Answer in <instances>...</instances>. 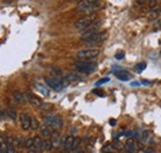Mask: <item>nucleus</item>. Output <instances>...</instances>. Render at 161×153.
<instances>
[{
    "mask_svg": "<svg viewBox=\"0 0 161 153\" xmlns=\"http://www.w3.org/2000/svg\"><path fill=\"white\" fill-rule=\"evenodd\" d=\"M42 119L43 121L46 122L47 126L55 129V130H58L62 127L63 125V120L58 114H53V113H45L42 114Z\"/></svg>",
    "mask_w": 161,
    "mask_h": 153,
    "instance_id": "f257e3e1",
    "label": "nucleus"
},
{
    "mask_svg": "<svg viewBox=\"0 0 161 153\" xmlns=\"http://www.w3.org/2000/svg\"><path fill=\"white\" fill-rule=\"evenodd\" d=\"M98 8H99L98 0H80V3L77 4L76 11L89 14V13H93L94 10H97Z\"/></svg>",
    "mask_w": 161,
    "mask_h": 153,
    "instance_id": "f03ea898",
    "label": "nucleus"
},
{
    "mask_svg": "<svg viewBox=\"0 0 161 153\" xmlns=\"http://www.w3.org/2000/svg\"><path fill=\"white\" fill-rule=\"evenodd\" d=\"M75 68L80 73L88 74L97 69V63L94 61H77L75 63Z\"/></svg>",
    "mask_w": 161,
    "mask_h": 153,
    "instance_id": "7ed1b4c3",
    "label": "nucleus"
},
{
    "mask_svg": "<svg viewBox=\"0 0 161 153\" xmlns=\"http://www.w3.org/2000/svg\"><path fill=\"white\" fill-rule=\"evenodd\" d=\"M105 37H107V32L105 31H97L94 34L80 36V41L83 43H86V45H97V43L102 42Z\"/></svg>",
    "mask_w": 161,
    "mask_h": 153,
    "instance_id": "20e7f679",
    "label": "nucleus"
},
{
    "mask_svg": "<svg viewBox=\"0 0 161 153\" xmlns=\"http://www.w3.org/2000/svg\"><path fill=\"white\" fill-rule=\"evenodd\" d=\"M99 50L98 48H83L77 52L78 61H93L98 57Z\"/></svg>",
    "mask_w": 161,
    "mask_h": 153,
    "instance_id": "39448f33",
    "label": "nucleus"
},
{
    "mask_svg": "<svg viewBox=\"0 0 161 153\" xmlns=\"http://www.w3.org/2000/svg\"><path fill=\"white\" fill-rule=\"evenodd\" d=\"M96 19H97V16H96L94 14H88V15L80 18V20H77V21L75 22V27L80 31V30L86 29L87 26H89L91 24H93V22L96 21Z\"/></svg>",
    "mask_w": 161,
    "mask_h": 153,
    "instance_id": "423d86ee",
    "label": "nucleus"
},
{
    "mask_svg": "<svg viewBox=\"0 0 161 153\" xmlns=\"http://www.w3.org/2000/svg\"><path fill=\"white\" fill-rule=\"evenodd\" d=\"M45 83H46V85L48 88H51V89H53L56 92H60L61 89L63 88V85L61 84V82L58 79H56L55 76H46L45 78Z\"/></svg>",
    "mask_w": 161,
    "mask_h": 153,
    "instance_id": "0eeeda50",
    "label": "nucleus"
},
{
    "mask_svg": "<svg viewBox=\"0 0 161 153\" xmlns=\"http://www.w3.org/2000/svg\"><path fill=\"white\" fill-rule=\"evenodd\" d=\"M99 27H101V21H94L93 24H91V25H89V26H87L86 29L80 30V35H82V36H84V35L94 34V32H97V31L99 30Z\"/></svg>",
    "mask_w": 161,
    "mask_h": 153,
    "instance_id": "6e6552de",
    "label": "nucleus"
},
{
    "mask_svg": "<svg viewBox=\"0 0 161 153\" xmlns=\"http://www.w3.org/2000/svg\"><path fill=\"white\" fill-rule=\"evenodd\" d=\"M20 125L22 130H29L31 126V117L27 113H21L20 114Z\"/></svg>",
    "mask_w": 161,
    "mask_h": 153,
    "instance_id": "1a4fd4ad",
    "label": "nucleus"
},
{
    "mask_svg": "<svg viewBox=\"0 0 161 153\" xmlns=\"http://www.w3.org/2000/svg\"><path fill=\"white\" fill-rule=\"evenodd\" d=\"M64 78L69 82V83H72V82H80V80H83V73H80V72H71V73H67V74H64Z\"/></svg>",
    "mask_w": 161,
    "mask_h": 153,
    "instance_id": "9d476101",
    "label": "nucleus"
},
{
    "mask_svg": "<svg viewBox=\"0 0 161 153\" xmlns=\"http://www.w3.org/2000/svg\"><path fill=\"white\" fill-rule=\"evenodd\" d=\"M25 95H26V100H27L31 105H34V106H39V108L41 106L42 101H41V99H39L37 96H35L34 94H31V93H25Z\"/></svg>",
    "mask_w": 161,
    "mask_h": 153,
    "instance_id": "9b49d317",
    "label": "nucleus"
},
{
    "mask_svg": "<svg viewBox=\"0 0 161 153\" xmlns=\"http://www.w3.org/2000/svg\"><path fill=\"white\" fill-rule=\"evenodd\" d=\"M73 143H75V137H73L72 135H69V136H67V137L63 140V148H64L66 151H69V150L73 148Z\"/></svg>",
    "mask_w": 161,
    "mask_h": 153,
    "instance_id": "f8f14e48",
    "label": "nucleus"
},
{
    "mask_svg": "<svg viewBox=\"0 0 161 153\" xmlns=\"http://www.w3.org/2000/svg\"><path fill=\"white\" fill-rule=\"evenodd\" d=\"M13 98H14V101H15V103H19V104H22V103L27 101V100H26V95H25L24 93L19 92V90H15V92L13 93Z\"/></svg>",
    "mask_w": 161,
    "mask_h": 153,
    "instance_id": "ddd939ff",
    "label": "nucleus"
},
{
    "mask_svg": "<svg viewBox=\"0 0 161 153\" xmlns=\"http://www.w3.org/2000/svg\"><path fill=\"white\" fill-rule=\"evenodd\" d=\"M115 76L117 79L123 80V82H126V80H130L131 79V74L126 71H119V72H115Z\"/></svg>",
    "mask_w": 161,
    "mask_h": 153,
    "instance_id": "4468645a",
    "label": "nucleus"
},
{
    "mask_svg": "<svg viewBox=\"0 0 161 153\" xmlns=\"http://www.w3.org/2000/svg\"><path fill=\"white\" fill-rule=\"evenodd\" d=\"M40 132H41V135H42L43 137H51V136L53 135L52 127L47 126L46 124H45V125H42V126H40Z\"/></svg>",
    "mask_w": 161,
    "mask_h": 153,
    "instance_id": "2eb2a0df",
    "label": "nucleus"
},
{
    "mask_svg": "<svg viewBox=\"0 0 161 153\" xmlns=\"http://www.w3.org/2000/svg\"><path fill=\"white\" fill-rule=\"evenodd\" d=\"M6 142H8L6 153H16V148H15V146H14V137L8 136V137H6Z\"/></svg>",
    "mask_w": 161,
    "mask_h": 153,
    "instance_id": "dca6fc26",
    "label": "nucleus"
},
{
    "mask_svg": "<svg viewBox=\"0 0 161 153\" xmlns=\"http://www.w3.org/2000/svg\"><path fill=\"white\" fill-rule=\"evenodd\" d=\"M124 150H125V153H135L136 146H135L134 141H131V140L126 141V143L124 145Z\"/></svg>",
    "mask_w": 161,
    "mask_h": 153,
    "instance_id": "f3484780",
    "label": "nucleus"
},
{
    "mask_svg": "<svg viewBox=\"0 0 161 153\" xmlns=\"http://www.w3.org/2000/svg\"><path fill=\"white\" fill-rule=\"evenodd\" d=\"M34 87H35V89L40 93V94H42V95H48V89H47V87L45 85V84H40V83H35L34 84Z\"/></svg>",
    "mask_w": 161,
    "mask_h": 153,
    "instance_id": "a211bd4d",
    "label": "nucleus"
},
{
    "mask_svg": "<svg viewBox=\"0 0 161 153\" xmlns=\"http://www.w3.org/2000/svg\"><path fill=\"white\" fill-rule=\"evenodd\" d=\"M14 146L16 150H20L25 146V140H22L21 137H14Z\"/></svg>",
    "mask_w": 161,
    "mask_h": 153,
    "instance_id": "6ab92c4d",
    "label": "nucleus"
},
{
    "mask_svg": "<svg viewBox=\"0 0 161 153\" xmlns=\"http://www.w3.org/2000/svg\"><path fill=\"white\" fill-rule=\"evenodd\" d=\"M6 147H8V142H6V137L0 135V151L3 153H6Z\"/></svg>",
    "mask_w": 161,
    "mask_h": 153,
    "instance_id": "aec40b11",
    "label": "nucleus"
},
{
    "mask_svg": "<svg viewBox=\"0 0 161 153\" xmlns=\"http://www.w3.org/2000/svg\"><path fill=\"white\" fill-rule=\"evenodd\" d=\"M52 146H53V143L51 140H43L42 141V151H51Z\"/></svg>",
    "mask_w": 161,
    "mask_h": 153,
    "instance_id": "412c9836",
    "label": "nucleus"
},
{
    "mask_svg": "<svg viewBox=\"0 0 161 153\" xmlns=\"http://www.w3.org/2000/svg\"><path fill=\"white\" fill-rule=\"evenodd\" d=\"M32 138H34V147H36V148H39V150L42 151V140L39 136H35Z\"/></svg>",
    "mask_w": 161,
    "mask_h": 153,
    "instance_id": "4be33fe9",
    "label": "nucleus"
},
{
    "mask_svg": "<svg viewBox=\"0 0 161 153\" xmlns=\"http://www.w3.org/2000/svg\"><path fill=\"white\" fill-rule=\"evenodd\" d=\"M6 116L9 117V119H11V120H16V117H18V115H16V111L15 110H13V109H9L8 111H6Z\"/></svg>",
    "mask_w": 161,
    "mask_h": 153,
    "instance_id": "5701e85b",
    "label": "nucleus"
},
{
    "mask_svg": "<svg viewBox=\"0 0 161 153\" xmlns=\"http://www.w3.org/2000/svg\"><path fill=\"white\" fill-rule=\"evenodd\" d=\"M40 127V122H39V120L37 119H31V126H30V129H32V130H37Z\"/></svg>",
    "mask_w": 161,
    "mask_h": 153,
    "instance_id": "b1692460",
    "label": "nucleus"
},
{
    "mask_svg": "<svg viewBox=\"0 0 161 153\" xmlns=\"http://www.w3.org/2000/svg\"><path fill=\"white\" fill-rule=\"evenodd\" d=\"M32 146H34V138H32V137L26 138V140H25V147H26V148H30V147H32Z\"/></svg>",
    "mask_w": 161,
    "mask_h": 153,
    "instance_id": "393cba45",
    "label": "nucleus"
},
{
    "mask_svg": "<svg viewBox=\"0 0 161 153\" xmlns=\"http://www.w3.org/2000/svg\"><path fill=\"white\" fill-rule=\"evenodd\" d=\"M145 68H146V63H139V64H136V66H135V71H136V72H139V73H141Z\"/></svg>",
    "mask_w": 161,
    "mask_h": 153,
    "instance_id": "a878e982",
    "label": "nucleus"
},
{
    "mask_svg": "<svg viewBox=\"0 0 161 153\" xmlns=\"http://www.w3.org/2000/svg\"><path fill=\"white\" fill-rule=\"evenodd\" d=\"M149 136H150V132H149V131H144V132L141 134V141H142V142H146V141L149 140Z\"/></svg>",
    "mask_w": 161,
    "mask_h": 153,
    "instance_id": "bb28decb",
    "label": "nucleus"
},
{
    "mask_svg": "<svg viewBox=\"0 0 161 153\" xmlns=\"http://www.w3.org/2000/svg\"><path fill=\"white\" fill-rule=\"evenodd\" d=\"M27 153H42V151L41 150H39V148H36V147H30V148H27Z\"/></svg>",
    "mask_w": 161,
    "mask_h": 153,
    "instance_id": "cd10ccee",
    "label": "nucleus"
},
{
    "mask_svg": "<svg viewBox=\"0 0 161 153\" xmlns=\"http://www.w3.org/2000/svg\"><path fill=\"white\" fill-rule=\"evenodd\" d=\"M159 18V13L156 11H150V15H149V19L150 20H155Z\"/></svg>",
    "mask_w": 161,
    "mask_h": 153,
    "instance_id": "c85d7f7f",
    "label": "nucleus"
},
{
    "mask_svg": "<svg viewBox=\"0 0 161 153\" xmlns=\"http://www.w3.org/2000/svg\"><path fill=\"white\" fill-rule=\"evenodd\" d=\"M109 82V78H103V79H101V80H98L97 83H96V85L97 87H99V85H102V84H104V83H108Z\"/></svg>",
    "mask_w": 161,
    "mask_h": 153,
    "instance_id": "c756f323",
    "label": "nucleus"
},
{
    "mask_svg": "<svg viewBox=\"0 0 161 153\" xmlns=\"http://www.w3.org/2000/svg\"><path fill=\"white\" fill-rule=\"evenodd\" d=\"M124 58V52H117L115 53V59H123Z\"/></svg>",
    "mask_w": 161,
    "mask_h": 153,
    "instance_id": "7c9ffc66",
    "label": "nucleus"
},
{
    "mask_svg": "<svg viewBox=\"0 0 161 153\" xmlns=\"http://www.w3.org/2000/svg\"><path fill=\"white\" fill-rule=\"evenodd\" d=\"M93 94L99 95V96H103V92H102L101 89H94V90H93Z\"/></svg>",
    "mask_w": 161,
    "mask_h": 153,
    "instance_id": "2f4dec72",
    "label": "nucleus"
},
{
    "mask_svg": "<svg viewBox=\"0 0 161 153\" xmlns=\"http://www.w3.org/2000/svg\"><path fill=\"white\" fill-rule=\"evenodd\" d=\"M5 116H6V111H4V110L0 109V120H3Z\"/></svg>",
    "mask_w": 161,
    "mask_h": 153,
    "instance_id": "473e14b6",
    "label": "nucleus"
},
{
    "mask_svg": "<svg viewBox=\"0 0 161 153\" xmlns=\"http://www.w3.org/2000/svg\"><path fill=\"white\" fill-rule=\"evenodd\" d=\"M130 85H131V87H139V85H140V82H131Z\"/></svg>",
    "mask_w": 161,
    "mask_h": 153,
    "instance_id": "72a5a7b5",
    "label": "nucleus"
},
{
    "mask_svg": "<svg viewBox=\"0 0 161 153\" xmlns=\"http://www.w3.org/2000/svg\"><path fill=\"white\" fill-rule=\"evenodd\" d=\"M146 1H147V0H136V4H139V5H144Z\"/></svg>",
    "mask_w": 161,
    "mask_h": 153,
    "instance_id": "f704fd0d",
    "label": "nucleus"
},
{
    "mask_svg": "<svg viewBox=\"0 0 161 153\" xmlns=\"http://www.w3.org/2000/svg\"><path fill=\"white\" fill-rule=\"evenodd\" d=\"M119 143H120V142H117V143H114V145H113V146H114V147H115V148H121V147H123V146H121V145H119Z\"/></svg>",
    "mask_w": 161,
    "mask_h": 153,
    "instance_id": "c9c22d12",
    "label": "nucleus"
},
{
    "mask_svg": "<svg viewBox=\"0 0 161 153\" xmlns=\"http://www.w3.org/2000/svg\"><path fill=\"white\" fill-rule=\"evenodd\" d=\"M109 122H110V125H112V126H114V125H115V122H117V121H115V120H114V119H110V121H109Z\"/></svg>",
    "mask_w": 161,
    "mask_h": 153,
    "instance_id": "e433bc0d",
    "label": "nucleus"
},
{
    "mask_svg": "<svg viewBox=\"0 0 161 153\" xmlns=\"http://www.w3.org/2000/svg\"><path fill=\"white\" fill-rule=\"evenodd\" d=\"M141 83H144V85H149V80H141Z\"/></svg>",
    "mask_w": 161,
    "mask_h": 153,
    "instance_id": "4c0bfd02",
    "label": "nucleus"
},
{
    "mask_svg": "<svg viewBox=\"0 0 161 153\" xmlns=\"http://www.w3.org/2000/svg\"><path fill=\"white\" fill-rule=\"evenodd\" d=\"M77 153H84V152H83V151H80H80H77Z\"/></svg>",
    "mask_w": 161,
    "mask_h": 153,
    "instance_id": "58836bf2",
    "label": "nucleus"
},
{
    "mask_svg": "<svg viewBox=\"0 0 161 153\" xmlns=\"http://www.w3.org/2000/svg\"><path fill=\"white\" fill-rule=\"evenodd\" d=\"M0 153H3V152H1V151H0Z\"/></svg>",
    "mask_w": 161,
    "mask_h": 153,
    "instance_id": "ea45409f",
    "label": "nucleus"
}]
</instances>
